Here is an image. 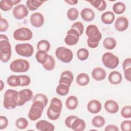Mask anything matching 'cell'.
<instances>
[{
  "mask_svg": "<svg viewBox=\"0 0 131 131\" xmlns=\"http://www.w3.org/2000/svg\"><path fill=\"white\" fill-rule=\"evenodd\" d=\"M60 114L61 113H57L54 112L49 107L48 108L47 111V117L51 120L54 121V120H57L60 117Z\"/></svg>",
  "mask_w": 131,
  "mask_h": 131,
  "instance_id": "44",
  "label": "cell"
},
{
  "mask_svg": "<svg viewBox=\"0 0 131 131\" xmlns=\"http://www.w3.org/2000/svg\"><path fill=\"white\" fill-rule=\"evenodd\" d=\"M29 123L28 120L24 117H20L16 119L15 121V126L20 129H26L28 126Z\"/></svg>",
  "mask_w": 131,
  "mask_h": 131,
  "instance_id": "40",
  "label": "cell"
},
{
  "mask_svg": "<svg viewBox=\"0 0 131 131\" xmlns=\"http://www.w3.org/2000/svg\"><path fill=\"white\" fill-rule=\"evenodd\" d=\"M55 64H56V62L54 57L52 56L49 55L47 61L45 63H44L42 65V66L46 70L50 71H52L54 69L55 67Z\"/></svg>",
  "mask_w": 131,
  "mask_h": 131,
  "instance_id": "36",
  "label": "cell"
},
{
  "mask_svg": "<svg viewBox=\"0 0 131 131\" xmlns=\"http://www.w3.org/2000/svg\"><path fill=\"white\" fill-rule=\"evenodd\" d=\"M77 117L76 116H74V115H70V116H68L64 120V123L66 125V126L68 127V128H71V125H72V123L73 122L74 120Z\"/></svg>",
  "mask_w": 131,
  "mask_h": 131,
  "instance_id": "49",
  "label": "cell"
},
{
  "mask_svg": "<svg viewBox=\"0 0 131 131\" xmlns=\"http://www.w3.org/2000/svg\"><path fill=\"white\" fill-rule=\"evenodd\" d=\"M0 84H1V89H0V91H2L3 90V89L5 87V84H4V82L3 81V80H0Z\"/></svg>",
  "mask_w": 131,
  "mask_h": 131,
  "instance_id": "54",
  "label": "cell"
},
{
  "mask_svg": "<svg viewBox=\"0 0 131 131\" xmlns=\"http://www.w3.org/2000/svg\"><path fill=\"white\" fill-rule=\"evenodd\" d=\"M36 128L40 131H53L55 129L54 125L45 120H41L36 122Z\"/></svg>",
  "mask_w": 131,
  "mask_h": 131,
  "instance_id": "17",
  "label": "cell"
},
{
  "mask_svg": "<svg viewBox=\"0 0 131 131\" xmlns=\"http://www.w3.org/2000/svg\"><path fill=\"white\" fill-rule=\"evenodd\" d=\"M18 92L8 89L4 94L3 106L7 110H12L18 106Z\"/></svg>",
  "mask_w": 131,
  "mask_h": 131,
  "instance_id": "2",
  "label": "cell"
},
{
  "mask_svg": "<svg viewBox=\"0 0 131 131\" xmlns=\"http://www.w3.org/2000/svg\"><path fill=\"white\" fill-rule=\"evenodd\" d=\"M33 98V93L30 89H25L18 92V106H21Z\"/></svg>",
  "mask_w": 131,
  "mask_h": 131,
  "instance_id": "11",
  "label": "cell"
},
{
  "mask_svg": "<svg viewBox=\"0 0 131 131\" xmlns=\"http://www.w3.org/2000/svg\"><path fill=\"white\" fill-rule=\"evenodd\" d=\"M46 106L39 101H33L28 112V118L31 121H36L39 119L41 116Z\"/></svg>",
  "mask_w": 131,
  "mask_h": 131,
  "instance_id": "3",
  "label": "cell"
},
{
  "mask_svg": "<svg viewBox=\"0 0 131 131\" xmlns=\"http://www.w3.org/2000/svg\"><path fill=\"white\" fill-rule=\"evenodd\" d=\"M49 107L55 113H61L62 108L61 100L57 97H53L50 101Z\"/></svg>",
  "mask_w": 131,
  "mask_h": 131,
  "instance_id": "21",
  "label": "cell"
},
{
  "mask_svg": "<svg viewBox=\"0 0 131 131\" xmlns=\"http://www.w3.org/2000/svg\"><path fill=\"white\" fill-rule=\"evenodd\" d=\"M122 80L121 74L117 71H113L108 75V80L112 84H118Z\"/></svg>",
  "mask_w": 131,
  "mask_h": 131,
  "instance_id": "22",
  "label": "cell"
},
{
  "mask_svg": "<svg viewBox=\"0 0 131 131\" xmlns=\"http://www.w3.org/2000/svg\"><path fill=\"white\" fill-rule=\"evenodd\" d=\"M121 116L125 119L131 118V106L130 105H126L123 107L120 112Z\"/></svg>",
  "mask_w": 131,
  "mask_h": 131,
  "instance_id": "42",
  "label": "cell"
},
{
  "mask_svg": "<svg viewBox=\"0 0 131 131\" xmlns=\"http://www.w3.org/2000/svg\"><path fill=\"white\" fill-rule=\"evenodd\" d=\"M69 91L70 86L62 83H59L56 88V93L61 96H66L69 93Z\"/></svg>",
  "mask_w": 131,
  "mask_h": 131,
  "instance_id": "34",
  "label": "cell"
},
{
  "mask_svg": "<svg viewBox=\"0 0 131 131\" xmlns=\"http://www.w3.org/2000/svg\"><path fill=\"white\" fill-rule=\"evenodd\" d=\"M74 80V76L72 72L69 70L63 71L60 77L59 83H62L71 86V84Z\"/></svg>",
  "mask_w": 131,
  "mask_h": 131,
  "instance_id": "15",
  "label": "cell"
},
{
  "mask_svg": "<svg viewBox=\"0 0 131 131\" xmlns=\"http://www.w3.org/2000/svg\"><path fill=\"white\" fill-rule=\"evenodd\" d=\"M66 106L70 110L76 109L78 105V98L75 96H70L68 97L66 100Z\"/></svg>",
  "mask_w": 131,
  "mask_h": 131,
  "instance_id": "25",
  "label": "cell"
},
{
  "mask_svg": "<svg viewBox=\"0 0 131 131\" xmlns=\"http://www.w3.org/2000/svg\"><path fill=\"white\" fill-rule=\"evenodd\" d=\"M76 81L79 85L82 86H86L90 82V77L87 74L81 73L77 76Z\"/></svg>",
  "mask_w": 131,
  "mask_h": 131,
  "instance_id": "26",
  "label": "cell"
},
{
  "mask_svg": "<svg viewBox=\"0 0 131 131\" xmlns=\"http://www.w3.org/2000/svg\"><path fill=\"white\" fill-rule=\"evenodd\" d=\"M102 62L106 68L111 70H114L118 67L120 60L116 55L108 52L103 54L102 56Z\"/></svg>",
  "mask_w": 131,
  "mask_h": 131,
  "instance_id": "6",
  "label": "cell"
},
{
  "mask_svg": "<svg viewBox=\"0 0 131 131\" xmlns=\"http://www.w3.org/2000/svg\"><path fill=\"white\" fill-rule=\"evenodd\" d=\"M91 5L99 11H103L105 10L107 4L104 0H93L88 1Z\"/></svg>",
  "mask_w": 131,
  "mask_h": 131,
  "instance_id": "29",
  "label": "cell"
},
{
  "mask_svg": "<svg viewBox=\"0 0 131 131\" xmlns=\"http://www.w3.org/2000/svg\"><path fill=\"white\" fill-rule=\"evenodd\" d=\"M115 14L112 11H107L102 14L101 16V21L106 25L112 24L115 20Z\"/></svg>",
  "mask_w": 131,
  "mask_h": 131,
  "instance_id": "24",
  "label": "cell"
},
{
  "mask_svg": "<svg viewBox=\"0 0 131 131\" xmlns=\"http://www.w3.org/2000/svg\"><path fill=\"white\" fill-rule=\"evenodd\" d=\"M131 68V59L130 58H125L122 63V69L123 71L126 69Z\"/></svg>",
  "mask_w": 131,
  "mask_h": 131,
  "instance_id": "50",
  "label": "cell"
},
{
  "mask_svg": "<svg viewBox=\"0 0 131 131\" xmlns=\"http://www.w3.org/2000/svg\"><path fill=\"white\" fill-rule=\"evenodd\" d=\"M124 75L125 79L129 81L130 82L131 81V68H128L124 71Z\"/></svg>",
  "mask_w": 131,
  "mask_h": 131,
  "instance_id": "51",
  "label": "cell"
},
{
  "mask_svg": "<svg viewBox=\"0 0 131 131\" xmlns=\"http://www.w3.org/2000/svg\"><path fill=\"white\" fill-rule=\"evenodd\" d=\"M45 2L43 1L28 0L26 3V6L30 11H35L40 7Z\"/></svg>",
  "mask_w": 131,
  "mask_h": 131,
  "instance_id": "27",
  "label": "cell"
},
{
  "mask_svg": "<svg viewBox=\"0 0 131 131\" xmlns=\"http://www.w3.org/2000/svg\"><path fill=\"white\" fill-rule=\"evenodd\" d=\"M55 54L58 60L65 63L70 62L73 58V52L70 49L64 47L57 48L55 50Z\"/></svg>",
  "mask_w": 131,
  "mask_h": 131,
  "instance_id": "4",
  "label": "cell"
},
{
  "mask_svg": "<svg viewBox=\"0 0 131 131\" xmlns=\"http://www.w3.org/2000/svg\"><path fill=\"white\" fill-rule=\"evenodd\" d=\"M12 55L11 45L8 37L5 34L0 35V55Z\"/></svg>",
  "mask_w": 131,
  "mask_h": 131,
  "instance_id": "9",
  "label": "cell"
},
{
  "mask_svg": "<svg viewBox=\"0 0 131 131\" xmlns=\"http://www.w3.org/2000/svg\"><path fill=\"white\" fill-rule=\"evenodd\" d=\"M19 76L21 79V86H26L30 84L31 79L29 76L27 75H21Z\"/></svg>",
  "mask_w": 131,
  "mask_h": 131,
  "instance_id": "46",
  "label": "cell"
},
{
  "mask_svg": "<svg viewBox=\"0 0 131 131\" xmlns=\"http://www.w3.org/2000/svg\"><path fill=\"white\" fill-rule=\"evenodd\" d=\"M103 46L106 50H113L117 46V42L116 39L111 37H106L103 41Z\"/></svg>",
  "mask_w": 131,
  "mask_h": 131,
  "instance_id": "30",
  "label": "cell"
},
{
  "mask_svg": "<svg viewBox=\"0 0 131 131\" xmlns=\"http://www.w3.org/2000/svg\"><path fill=\"white\" fill-rule=\"evenodd\" d=\"M71 29L76 30L81 36L83 34L84 31V26L80 21H76L72 25Z\"/></svg>",
  "mask_w": 131,
  "mask_h": 131,
  "instance_id": "43",
  "label": "cell"
},
{
  "mask_svg": "<svg viewBox=\"0 0 131 131\" xmlns=\"http://www.w3.org/2000/svg\"><path fill=\"white\" fill-rule=\"evenodd\" d=\"M30 20L32 26L38 28H40L44 24L45 18L41 13L34 12L31 15Z\"/></svg>",
  "mask_w": 131,
  "mask_h": 131,
  "instance_id": "13",
  "label": "cell"
},
{
  "mask_svg": "<svg viewBox=\"0 0 131 131\" xmlns=\"http://www.w3.org/2000/svg\"><path fill=\"white\" fill-rule=\"evenodd\" d=\"M105 110L110 114H116L119 109L118 103L113 100H107L104 104Z\"/></svg>",
  "mask_w": 131,
  "mask_h": 131,
  "instance_id": "18",
  "label": "cell"
},
{
  "mask_svg": "<svg viewBox=\"0 0 131 131\" xmlns=\"http://www.w3.org/2000/svg\"><path fill=\"white\" fill-rule=\"evenodd\" d=\"M7 83L9 86L12 87H17L20 86V77L19 75H10L7 79Z\"/></svg>",
  "mask_w": 131,
  "mask_h": 131,
  "instance_id": "28",
  "label": "cell"
},
{
  "mask_svg": "<svg viewBox=\"0 0 131 131\" xmlns=\"http://www.w3.org/2000/svg\"><path fill=\"white\" fill-rule=\"evenodd\" d=\"M9 28V23L8 20L4 18L1 17L0 20V32H5Z\"/></svg>",
  "mask_w": 131,
  "mask_h": 131,
  "instance_id": "45",
  "label": "cell"
},
{
  "mask_svg": "<svg viewBox=\"0 0 131 131\" xmlns=\"http://www.w3.org/2000/svg\"><path fill=\"white\" fill-rule=\"evenodd\" d=\"M129 26L128 19L124 16L118 17L115 21V29L119 32H123L127 30Z\"/></svg>",
  "mask_w": 131,
  "mask_h": 131,
  "instance_id": "14",
  "label": "cell"
},
{
  "mask_svg": "<svg viewBox=\"0 0 131 131\" xmlns=\"http://www.w3.org/2000/svg\"><path fill=\"white\" fill-rule=\"evenodd\" d=\"M102 108L101 102L96 99L90 101L87 104V110L91 114H96L99 113Z\"/></svg>",
  "mask_w": 131,
  "mask_h": 131,
  "instance_id": "16",
  "label": "cell"
},
{
  "mask_svg": "<svg viewBox=\"0 0 131 131\" xmlns=\"http://www.w3.org/2000/svg\"><path fill=\"white\" fill-rule=\"evenodd\" d=\"M85 126V121L83 119L77 117L72 123L71 128L74 131H83Z\"/></svg>",
  "mask_w": 131,
  "mask_h": 131,
  "instance_id": "23",
  "label": "cell"
},
{
  "mask_svg": "<svg viewBox=\"0 0 131 131\" xmlns=\"http://www.w3.org/2000/svg\"><path fill=\"white\" fill-rule=\"evenodd\" d=\"M67 16L70 20H76L79 16V11L75 8H71L68 10L67 12Z\"/></svg>",
  "mask_w": 131,
  "mask_h": 131,
  "instance_id": "39",
  "label": "cell"
},
{
  "mask_svg": "<svg viewBox=\"0 0 131 131\" xmlns=\"http://www.w3.org/2000/svg\"><path fill=\"white\" fill-rule=\"evenodd\" d=\"M93 78L96 81H102L106 76L105 70L101 67H96L93 69L91 73Z\"/></svg>",
  "mask_w": 131,
  "mask_h": 131,
  "instance_id": "19",
  "label": "cell"
},
{
  "mask_svg": "<svg viewBox=\"0 0 131 131\" xmlns=\"http://www.w3.org/2000/svg\"><path fill=\"white\" fill-rule=\"evenodd\" d=\"M80 36L79 33L76 30L70 29L67 32V35L64 39V42L69 46H75L78 43Z\"/></svg>",
  "mask_w": 131,
  "mask_h": 131,
  "instance_id": "10",
  "label": "cell"
},
{
  "mask_svg": "<svg viewBox=\"0 0 131 131\" xmlns=\"http://www.w3.org/2000/svg\"><path fill=\"white\" fill-rule=\"evenodd\" d=\"M76 55L80 60L85 61L89 58V51L85 48H80L77 51Z\"/></svg>",
  "mask_w": 131,
  "mask_h": 131,
  "instance_id": "38",
  "label": "cell"
},
{
  "mask_svg": "<svg viewBox=\"0 0 131 131\" xmlns=\"http://www.w3.org/2000/svg\"><path fill=\"white\" fill-rule=\"evenodd\" d=\"M48 56L49 54L47 52L44 51L38 50L35 54V59L38 63L43 65L47 61Z\"/></svg>",
  "mask_w": 131,
  "mask_h": 131,
  "instance_id": "31",
  "label": "cell"
},
{
  "mask_svg": "<svg viewBox=\"0 0 131 131\" xmlns=\"http://www.w3.org/2000/svg\"><path fill=\"white\" fill-rule=\"evenodd\" d=\"M13 6V0H1L0 1V9L3 11L11 10Z\"/></svg>",
  "mask_w": 131,
  "mask_h": 131,
  "instance_id": "37",
  "label": "cell"
},
{
  "mask_svg": "<svg viewBox=\"0 0 131 131\" xmlns=\"http://www.w3.org/2000/svg\"><path fill=\"white\" fill-rule=\"evenodd\" d=\"M80 16L84 21L89 22L94 20L95 17V13L92 9L85 8L81 11Z\"/></svg>",
  "mask_w": 131,
  "mask_h": 131,
  "instance_id": "20",
  "label": "cell"
},
{
  "mask_svg": "<svg viewBox=\"0 0 131 131\" xmlns=\"http://www.w3.org/2000/svg\"><path fill=\"white\" fill-rule=\"evenodd\" d=\"M112 10L114 12L113 13H115L116 14H121L125 12L126 10V6L123 3L118 2L113 5Z\"/></svg>",
  "mask_w": 131,
  "mask_h": 131,
  "instance_id": "33",
  "label": "cell"
},
{
  "mask_svg": "<svg viewBox=\"0 0 131 131\" xmlns=\"http://www.w3.org/2000/svg\"><path fill=\"white\" fill-rule=\"evenodd\" d=\"M12 14L15 18L21 20L28 16L29 11L27 7L24 5L18 4L13 8Z\"/></svg>",
  "mask_w": 131,
  "mask_h": 131,
  "instance_id": "12",
  "label": "cell"
},
{
  "mask_svg": "<svg viewBox=\"0 0 131 131\" xmlns=\"http://www.w3.org/2000/svg\"><path fill=\"white\" fill-rule=\"evenodd\" d=\"M33 101H39L46 106L48 103V99L47 97L43 94L42 93H38L36 94L33 98Z\"/></svg>",
  "mask_w": 131,
  "mask_h": 131,
  "instance_id": "41",
  "label": "cell"
},
{
  "mask_svg": "<svg viewBox=\"0 0 131 131\" xmlns=\"http://www.w3.org/2000/svg\"><path fill=\"white\" fill-rule=\"evenodd\" d=\"M11 71L15 73H25L30 69L29 61L24 59H17L12 61L9 66Z\"/></svg>",
  "mask_w": 131,
  "mask_h": 131,
  "instance_id": "5",
  "label": "cell"
},
{
  "mask_svg": "<svg viewBox=\"0 0 131 131\" xmlns=\"http://www.w3.org/2000/svg\"><path fill=\"white\" fill-rule=\"evenodd\" d=\"M51 48V44L49 41L46 39L39 40L37 44V49L38 50L44 51L48 53Z\"/></svg>",
  "mask_w": 131,
  "mask_h": 131,
  "instance_id": "35",
  "label": "cell"
},
{
  "mask_svg": "<svg viewBox=\"0 0 131 131\" xmlns=\"http://www.w3.org/2000/svg\"><path fill=\"white\" fill-rule=\"evenodd\" d=\"M85 34L88 36V46L92 49L96 48L102 38V34L98 27L95 25H90L87 26Z\"/></svg>",
  "mask_w": 131,
  "mask_h": 131,
  "instance_id": "1",
  "label": "cell"
},
{
  "mask_svg": "<svg viewBox=\"0 0 131 131\" xmlns=\"http://www.w3.org/2000/svg\"><path fill=\"white\" fill-rule=\"evenodd\" d=\"M119 128L115 124H108L104 128L105 131H119Z\"/></svg>",
  "mask_w": 131,
  "mask_h": 131,
  "instance_id": "52",
  "label": "cell"
},
{
  "mask_svg": "<svg viewBox=\"0 0 131 131\" xmlns=\"http://www.w3.org/2000/svg\"><path fill=\"white\" fill-rule=\"evenodd\" d=\"M92 124L95 127L100 128L105 125V120L103 117L97 115L94 116L92 119Z\"/></svg>",
  "mask_w": 131,
  "mask_h": 131,
  "instance_id": "32",
  "label": "cell"
},
{
  "mask_svg": "<svg viewBox=\"0 0 131 131\" xmlns=\"http://www.w3.org/2000/svg\"><path fill=\"white\" fill-rule=\"evenodd\" d=\"M9 121L7 118L5 116H0V129H5L8 125Z\"/></svg>",
  "mask_w": 131,
  "mask_h": 131,
  "instance_id": "48",
  "label": "cell"
},
{
  "mask_svg": "<svg viewBox=\"0 0 131 131\" xmlns=\"http://www.w3.org/2000/svg\"><path fill=\"white\" fill-rule=\"evenodd\" d=\"M131 121L126 120L123 121L120 124V128L122 131H129L130 130Z\"/></svg>",
  "mask_w": 131,
  "mask_h": 131,
  "instance_id": "47",
  "label": "cell"
},
{
  "mask_svg": "<svg viewBox=\"0 0 131 131\" xmlns=\"http://www.w3.org/2000/svg\"><path fill=\"white\" fill-rule=\"evenodd\" d=\"M15 51L21 56L30 57L34 53V48L31 44L29 43H18L15 46Z\"/></svg>",
  "mask_w": 131,
  "mask_h": 131,
  "instance_id": "8",
  "label": "cell"
},
{
  "mask_svg": "<svg viewBox=\"0 0 131 131\" xmlns=\"http://www.w3.org/2000/svg\"><path fill=\"white\" fill-rule=\"evenodd\" d=\"M13 38L17 41H28L33 37L32 31L26 27H21L16 29L13 34Z\"/></svg>",
  "mask_w": 131,
  "mask_h": 131,
  "instance_id": "7",
  "label": "cell"
},
{
  "mask_svg": "<svg viewBox=\"0 0 131 131\" xmlns=\"http://www.w3.org/2000/svg\"><path fill=\"white\" fill-rule=\"evenodd\" d=\"M66 3L70 5H75L77 4L78 1H73V0H70V1H65Z\"/></svg>",
  "mask_w": 131,
  "mask_h": 131,
  "instance_id": "53",
  "label": "cell"
}]
</instances>
